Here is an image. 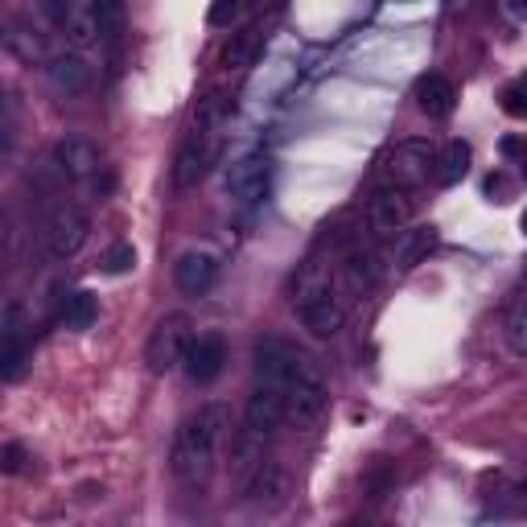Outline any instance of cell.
Instances as JSON below:
<instances>
[{
	"label": "cell",
	"instance_id": "cell-5",
	"mask_svg": "<svg viewBox=\"0 0 527 527\" xmlns=\"http://www.w3.org/2000/svg\"><path fill=\"white\" fill-rule=\"evenodd\" d=\"M433 165H437V145L429 136H412L400 140V145L388 153L383 161V178H388V190H416L433 178Z\"/></svg>",
	"mask_w": 527,
	"mask_h": 527
},
{
	"label": "cell",
	"instance_id": "cell-9",
	"mask_svg": "<svg viewBox=\"0 0 527 527\" xmlns=\"http://www.w3.org/2000/svg\"><path fill=\"white\" fill-rule=\"evenodd\" d=\"M50 169L58 173L62 182H70V186H95L99 182V169H103V157H99V149L91 145L87 136L70 132V136H62L58 145H54Z\"/></svg>",
	"mask_w": 527,
	"mask_h": 527
},
{
	"label": "cell",
	"instance_id": "cell-33",
	"mask_svg": "<svg viewBox=\"0 0 527 527\" xmlns=\"http://www.w3.org/2000/svg\"><path fill=\"white\" fill-rule=\"evenodd\" d=\"M5 248H9V219H5V210H0V264H5Z\"/></svg>",
	"mask_w": 527,
	"mask_h": 527
},
{
	"label": "cell",
	"instance_id": "cell-19",
	"mask_svg": "<svg viewBox=\"0 0 527 527\" xmlns=\"http://www.w3.org/2000/svg\"><path fill=\"white\" fill-rule=\"evenodd\" d=\"M264 46H268V21H252V25H243V29L231 33L223 54H219V62L227 70H248L264 54Z\"/></svg>",
	"mask_w": 527,
	"mask_h": 527
},
{
	"label": "cell",
	"instance_id": "cell-7",
	"mask_svg": "<svg viewBox=\"0 0 527 527\" xmlns=\"http://www.w3.org/2000/svg\"><path fill=\"white\" fill-rule=\"evenodd\" d=\"M194 342V322L186 313H165V318L153 326L149 346H145V363L153 375H169L173 367H182L186 350Z\"/></svg>",
	"mask_w": 527,
	"mask_h": 527
},
{
	"label": "cell",
	"instance_id": "cell-1",
	"mask_svg": "<svg viewBox=\"0 0 527 527\" xmlns=\"http://www.w3.org/2000/svg\"><path fill=\"white\" fill-rule=\"evenodd\" d=\"M256 388L268 392L280 412H285V429H313L330 404V388L322 363L309 355L305 346L289 338H260L252 350Z\"/></svg>",
	"mask_w": 527,
	"mask_h": 527
},
{
	"label": "cell",
	"instance_id": "cell-17",
	"mask_svg": "<svg viewBox=\"0 0 527 527\" xmlns=\"http://www.w3.org/2000/svg\"><path fill=\"white\" fill-rule=\"evenodd\" d=\"M215 280H219V256L206 252V248H190L178 256V264H173V285H178V293H186V297H206L215 289Z\"/></svg>",
	"mask_w": 527,
	"mask_h": 527
},
{
	"label": "cell",
	"instance_id": "cell-22",
	"mask_svg": "<svg viewBox=\"0 0 527 527\" xmlns=\"http://www.w3.org/2000/svg\"><path fill=\"white\" fill-rule=\"evenodd\" d=\"M243 495H248L256 507H264V511H276L280 503L289 499V474H285V466L272 458L248 486H243Z\"/></svg>",
	"mask_w": 527,
	"mask_h": 527
},
{
	"label": "cell",
	"instance_id": "cell-3",
	"mask_svg": "<svg viewBox=\"0 0 527 527\" xmlns=\"http://www.w3.org/2000/svg\"><path fill=\"white\" fill-rule=\"evenodd\" d=\"M231 120V99L210 95L198 116L194 128L186 132V140L178 145V157H173V190H194L210 169H215L219 153H223V132Z\"/></svg>",
	"mask_w": 527,
	"mask_h": 527
},
{
	"label": "cell",
	"instance_id": "cell-34",
	"mask_svg": "<svg viewBox=\"0 0 527 527\" xmlns=\"http://www.w3.org/2000/svg\"><path fill=\"white\" fill-rule=\"evenodd\" d=\"M503 153H507V157H519V136H507V140H503Z\"/></svg>",
	"mask_w": 527,
	"mask_h": 527
},
{
	"label": "cell",
	"instance_id": "cell-14",
	"mask_svg": "<svg viewBox=\"0 0 527 527\" xmlns=\"http://www.w3.org/2000/svg\"><path fill=\"white\" fill-rule=\"evenodd\" d=\"M0 42H5V50L29 66H46V58L54 54L50 42H46V33L42 25L33 21V17H9V21H0Z\"/></svg>",
	"mask_w": 527,
	"mask_h": 527
},
{
	"label": "cell",
	"instance_id": "cell-24",
	"mask_svg": "<svg viewBox=\"0 0 527 527\" xmlns=\"http://www.w3.org/2000/svg\"><path fill=\"white\" fill-rule=\"evenodd\" d=\"M243 425L256 429V433H264V437H276L280 429H285V412H280V404L268 392L256 388L252 400H248V412H243Z\"/></svg>",
	"mask_w": 527,
	"mask_h": 527
},
{
	"label": "cell",
	"instance_id": "cell-29",
	"mask_svg": "<svg viewBox=\"0 0 527 527\" xmlns=\"http://www.w3.org/2000/svg\"><path fill=\"white\" fill-rule=\"evenodd\" d=\"M13 145H17V112L9 91L0 87V153H13Z\"/></svg>",
	"mask_w": 527,
	"mask_h": 527
},
{
	"label": "cell",
	"instance_id": "cell-35",
	"mask_svg": "<svg viewBox=\"0 0 527 527\" xmlns=\"http://www.w3.org/2000/svg\"><path fill=\"white\" fill-rule=\"evenodd\" d=\"M346 527H371V523H346Z\"/></svg>",
	"mask_w": 527,
	"mask_h": 527
},
{
	"label": "cell",
	"instance_id": "cell-6",
	"mask_svg": "<svg viewBox=\"0 0 527 527\" xmlns=\"http://www.w3.org/2000/svg\"><path fill=\"white\" fill-rule=\"evenodd\" d=\"M91 235V219L87 210L75 206V202H54L50 215L42 223V248L50 260H70L83 252V243Z\"/></svg>",
	"mask_w": 527,
	"mask_h": 527
},
{
	"label": "cell",
	"instance_id": "cell-10",
	"mask_svg": "<svg viewBox=\"0 0 527 527\" xmlns=\"http://www.w3.org/2000/svg\"><path fill=\"white\" fill-rule=\"evenodd\" d=\"M272 182V157L268 153H243L223 169V194L235 202H260Z\"/></svg>",
	"mask_w": 527,
	"mask_h": 527
},
{
	"label": "cell",
	"instance_id": "cell-32",
	"mask_svg": "<svg viewBox=\"0 0 527 527\" xmlns=\"http://www.w3.org/2000/svg\"><path fill=\"white\" fill-rule=\"evenodd\" d=\"M239 17V5H231V0H223V5L210 9V25H231Z\"/></svg>",
	"mask_w": 527,
	"mask_h": 527
},
{
	"label": "cell",
	"instance_id": "cell-21",
	"mask_svg": "<svg viewBox=\"0 0 527 527\" xmlns=\"http://www.w3.org/2000/svg\"><path fill=\"white\" fill-rule=\"evenodd\" d=\"M437 248V227L433 223H420V227H404L392 243V260L400 272H412L416 264H425Z\"/></svg>",
	"mask_w": 527,
	"mask_h": 527
},
{
	"label": "cell",
	"instance_id": "cell-30",
	"mask_svg": "<svg viewBox=\"0 0 527 527\" xmlns=\"http://www.w3.org/2000/svg\"><path fill=\"white\" fill-rule=\"evenodd\" d=\"M503 112H507V116H515V120H519V116H527L523 83H507V87H503Z\"/></svg>",
	"mask_w": 527,
	"mask_h": 527
},
{
	"label": "cell",
	"instance_id": "cell-27",
	"mask_svg": "<svg viewBox=\"0 0 527 527\" xmlns=\"http://www.w3.org/2000/svg\"><path fill=\"white\" fill-rule=\"evenodd\" d=\"M95 25H99V42H108L116 50L120 33H124V5H116V0H99V5H95Z\"/></svg>",
	"mask_w": 527,
	"mask_h": 527
},
{
	"label": "cell",
	"instance_id": "cell-25",
	"mask_svg": "<svg viewBox=\"0 0 527 527\" xmlns=\"http://www.w3.org/2000/svg\"><path fill=\"white\" fill-rule=\"evenodd\" d=\"M95 318H99V301H95L87 289H79V293L66 297V305H62V330L83 334V330L95 326Z\"/></svg>",
	"mask_w": 527,
	"mask_h": 527
},
{
	"label": "cell",
	"instance_id": "cell-20",
	"mask_svg": "<svg viewBox=\"0 0 527 527\" xmlns=\"http://www.w3.org/2000/svg\"><path fill=\"white\" fill-rule=\"evenodd\" d=\"M412 99L429 120H449L453 108H458V87H453L445 75H420Z\"/></svg>",
	"mask_w": 527,
	"mask_h": 527
},
{
	"label": "cell",
	"instance_id": "cell-18",
	"mask_svg": "<svg viewBox=\"0 0 527 527\" xmlns=\"http://www.w3.org/2000/svg\"><path fill=\"white\" fill-rule=\"evenodd\" d=\"M367 223H371L375 235L396 239L404 227H412V198L404 190H388V186H383L371 198V206H367Z\"/></svg>",
	"mask_w": 527,
	"mask_h": 527
},
{
	"label": "cell",
	"instance_id": "cell-11",
	"mask_svg": "<svg viewBox=\"0 0 527 527\" xmlns=\"http://www.w3.org/2000/svg\"><path fill=\"white\" fill-rule=\"evenodd\" d=\"M29 367V322L21 305L0 309V379L13 383Z\"/></svg>",
	"mask_w": 527,
	"mask_h": 527
},
{
	"label": "cell",
	"instance_id": "cell-13",
	"mask_svg": "<svg viewBox=\"0 0 527 527\" xmlns=\"http://www.w3.org/2000/svg\"><path fill=\"white\" fill-rule=\"evenodd\" d=\"M272 441L276 437H264V433H256V429H235V437H231V482L243 490L248 486L268 462H272Z\"/></svg>",
	"mask_w": 527,
	"mask_h": 527
},
{
	"label": "cell",
	"instance_id": "cell-15",
	"mask_svg": "<svg viewBox=\"0 0 527 527\" xmlns=\"http://www.w3.org/2000/svg\"><path fill=\"white\" fill-rule=\"evenodd\" d=\"M42 75H46V83H50V91H54V95H66V99H70V95H83V91L91 87L95 70H91V62H87V54L58 50V54H50V58H46Z\"/></svg>",
	"mask_w": 527,
	"mask_h": 527
},
{
	"label": "cell",
	"instance_id": "cell-2",
	"mask_svg": "<svg viewBox=\"0 0 527 527\" xmlns=\"http://www.w3.org/2000/svg\"><path fill=\"white\" fill-rule=\"evenodd\" d=\"M227 437V408L223 404H202L190 412L169 445V474L178 478L186 490H202L215 474L219 445Z\"/></svg>",
	"mask_w": 527,
	"mask_h": 527
},
{
	"label": "cell",
	"instance_id": "cell-4",
	"mask_svg": "<svg viewBox=\"0 0 527 527\" xmlns=\"http://www.w3.org/2000/svg\"><path fill=\"white\" fill-rule=\"evenodd\" d=\"M293 309H297V322L313 338H334L346 326L350 305L342 301V293L334 285L330 264L305 260V268L297 272V285H293Z\"/></svg>",
	"mask_w": 527,
	"mask_h": 527
},
{
	"label": "cell",
	"instance_id": "cell-16",
	"mask_svg": "<svg viewBox=\"0 0 527 527\" xmlns=\"http://www.w3.org/2000/svg\"><path fill=\"white\" fill-rule=\"evenodd\" d=\"M223 367H227V342L219 334L194 338L186 359H182V371H186V379L194 383V388H210V383L223 375Z\"/></svg>",
	"mask_w": 527,
	"mask_h": 527
},
{
	"label": "cell",
	"instance_id": "cell-31",
	"mask_svg": "<svg viewBox=\"0 0 527 527\" xmlns=\"http://www.w3.org/2000/svg\"><path fill=\"white\" fill-rule=\"evenodd\" d=\"M25 466V445H5V449H0V470H5V474H17Z\"/></svg>",
	"mask_w": 527,
	"mask_h": 527
},
{
	"label": "cell",
	"instance_id": "cell-12",
	"mask_svg": "<svg viewBox=\"0 0 527 527\" xmlns=\"http://www.w3.org/2000/svg\"><path fill=\"white\" fill-rule=\"evenodd\" d=\"M46 13L58 21L62 38H66V50H91L99 42V25H95V5L91 0H54V5H46Z\"/></svg>",
	"mask_w": 527,
	"mask_h": 527
},
{
	"label": "cell",
	"instance_id": "cell-28",
	"mask_svg": "<svg viewBox=\"0 0 527 527\" xmlns=\"http://www.w3.org/2000/svg\"><path fill=\"white\" fill-rule=\"evenodd\" d=\"M99 268L108 272V276H124V272H132V268H136V248H132V243H116V248L103 252Z\"/></svg>",
	"mask_w": 527,
	"mask_h": 527
},
{
	"label": "cell",
	"instance_id": "cell-8",
	"mask_svg": "<svg viewBox=\"0 0 527 527\" xmlns=\"http://www.w3.org/2000/svg\"><path fill=\"white\" fill-rule=\"evenodd\" d=\"M379 276H383L379 252L371 248V243H363V239H350L346 252H342V260H338V268H334V285H338L342 301L350 305V301L367 297L379 285Z\"/></svg>",
	"mask_w": 527,
	"mask_h": 527
},
{
	"label": "cell",
	"instance_id": "cell-23",
	"mask_svg": "<svg viewBox=\"0 0 527 527\" xmlns=\"http://www.w3.org/2000/svg\"><path fill=\"white\" fill-rule=\"evenodd\" d=\"M470 161H474V153H470L466 140H449L445 149H437L433 182H441V186H458V182L466 178V173H470Z\"/></svg>",
	"mask_w": 527,
	"mask_h": 527
},
{
	"label": "cell",
	"instance_id": "cell-26",
	"mask_svg": "<svg viewBox=\"0 0 527 527\" xmlns=\"http://www.w3.org/2000/svg\"><path fill=\"white\" fill-rule=\"evenodd\" d=\"M503 338H507V346H511V355H515V359L527 355V297H523V293H519V297L511 301V309H507Z\"/></svg>",
	"mask_w": 527,
	"mask_h": 527
}]
</instances>
